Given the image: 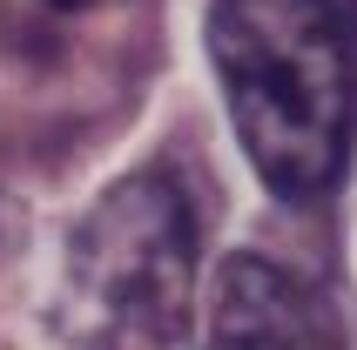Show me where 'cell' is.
Returning a JSON list of instances; mask_svg holds the SVG:
<instances>
[{
  "mask_svg": "<svg viewBox=\"0 0 357 350\" xmlns=\"http://www.w3.org/2000/svg\"><path fill=\"white\" fill-rule=\"evenodd\" d=\"M209 61L250 169L317 202L351 169L357 0H209Z\"/></svg>",
  "mask_w": 357,
  "mask_h": 350,
  "instance_id": "6da1fadb",
  "label": "cell"
},
{
  "mask_svg": "<svg viewBox=\"0 0 357 350\" xmlns=\"http://www.w3.org/2000/svg\"><path fill=\"white\" fill-rule=\"evenodd\" d=\"M196 209L176 175H128L68 236L61 330L75 350H196Z\"/></svg>",
  "mask_w": 357,
  "mask_h": 350,
  "instance_id": "7a4b0ae2",
  "label": "cell"
},
{
  "mask_svg": "<svg viewBox=\"0 0 357 350\" xmlns=\"http://www.w3.org/2000/svg\"><path fill=\"white\" fill-rule=\"evenodd\" d=\"M202 350H351L337 303L270 256H229L209 296Z\"/></svg>",
  "mask_w": 357,
  "mask_h": 350,
  "instance_id": "3957f363",
  "label": "cell"
},
{
  "mask_svg": "<svg viewBox=\"0 0 357 350\" xmlns=\"http://www.w3.org/2000/svg\"><path fill=\"white\" fill-rule=\"evenodd\" d=\"M47 7H61V14H81V7H101V0H47Z\"/></svg>",
  "mask_w": 357,
  "mask_h": 350,
  "instance_id": "277c9868",
  "label": "cell"
}]
</instances>
